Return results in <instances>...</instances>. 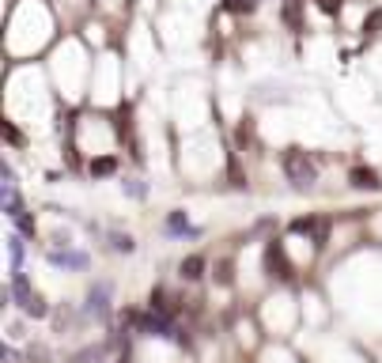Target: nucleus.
Listing matches in <instances>:
<instances>
[{"mask_svg": "<svg viewBox=\"0 0 382 363\" xmlns=\"http://www.w3.org/2000/svg\"><path fill=\"white\" fill-rule=\"evenodd\" d=\"M216 280H219V284H231V261H227V257L216 265Z\"/></svg>", "mask_w": 382, "mask_h": 363, "instance_id": "obj_15", "label": "nucleus"}, {"mask_svg": "<svg viewBox=\"0 0 382 363\" xmlns=\"http://www.w3.org/2000/svg\"><path fill=\"white\" fill-rule=\"evenodd\" d=\"M224 8H227V12H235V15H242V12H254L257 0H224Z\"/></svg>", "mask_w": 382, "mask_h": 363, "instance_id": "obj_12", "label": "nucleus"}, {"mask_svg": "<svg viewBox=\"0 0 382 363\" xmlns=\"http://www.w3.org/2000/svg\"><path fill=\"white\" fill-rule=\"evenodd\" d=\"M265 272H269L273 280H291L295 277V265L288 261V254H284V246L276 239L265 246Z\"/></svg>", "mask_w": 382, "mask_h": 363, "instance_id": "obj_3", "label": "nucleus"}, {"mask_svg": "<svg viewBox=\"0 0 382 363\" xmlns=\"http://www.w3.org/2000/svg\"><path fill=\"white\" fill-rule=\"evenodd\" d=\"M113 171H118V159H113V156L91 159V174H95V178H102V174H113Z\"/></svg>", "mask_w": 382, "mask_h": 363, "instance_id": "obj_9", "label": "nucleus"}, {"mask_svg": "<svg viewBox=\"0 0 382 363\" xmlns=\"http://www.w3.org/2000/svg\"><path fill=\"white\" fill-rule=\"evenodd\" d=\"M113 250H118V254H133V250H136V242L129 239V235H113Z\"/></svg>", "mask_w": 382, "mask_h": 363, "instance_id": "obj_13", "label": "nucleus"}, {"mask_svg": "<svg viewBox=\"0 0 382 363\" xmlns=\"http://www.w3.org/2000/svg\"><path fill=\"white\" fill-rule=\"evenodd\" d=\"M15 223H19V231H23V235H35V220H30L27 212H23V216H19V220H15Z\"/></svg>", "mask_w": 382, "mask_h": 363, "instance_id": "obj_16", "label": "nucleus"}, {"mask_svg": "<svg viewBox=\"0 0 382 363\" xmlns=\"http://www.w3.org/2000/svg\"><path fill=\"white\" fill-rule=\"evenodd\" d=\"M91 356H95V352H80V356L72 360V363H87V360H91Z\"/></svg>", "mask_w": 382, "mask_h": 363, "instance_id": "obj_21", "label": "nucleus"}, {"mask_svg": "<svg viewBox=\"0 0 382 363\" xmlns=\"http://www.w3.org/2000/svg\"><path fill=\"white\" fill-rule=\"evenodd\" d=\"M291 231H295V235H314V242H326V223L322 220H311V216H307V220H291Z\"/></svg>", "mask_w": 382, "mask_h": 363, "instance_id": "obj_5", "label": "nucleus"}, {"mask_svg": "<svg viewBox=\"0 0 382 363\" xmlns=\"http://www.w3.org/2000/svg\"><path fill=\"white\" fill-rule=\"evenodd\" d=\"M352 185H356V189H382L379 174L371 171V167H356V171H352Z\"/></svg>", "mask_w": 382, "mask_h": 363, "instance_id": "obj_7", "label": "nucleus"}, {"mask_svg": "<svg viewBox=\"0 0 382 363\" xmlns=\"http://www.w3.org/2000/svg\"><path fill=\"white\" fill-rule=\"evenodd\" d=\"M318 8H322L326 15H337V12H340V0H318Z\"/></svg>", "mask_w": 382, "mask_h": 363, "instance_id": "obj_18", "label": "nucleus"}, {"mask_svg": "<svg viewBox=\"0 0 382 363\" xmlns=\"http://www.w3.org/2000/svg\"><path fill=\"white\" fill-rule=\"evenodd\" d=\"M121 363H125V360H121Z\"/></svg>", "mask_w": 382, "mask_h": 363, "instance_id": "obj_22", "label": "nucleus"}, {"mask_svg": "<svg viewBox=\"0 0 382 363\" xmlns=\"http://www.w3.org/2000/svg\"><path fill=\"white\" fill-rule=\"evenodd\" d=\"M178 272H182V280H201V277H205V257L190 254L182 265H178Z\"/></svg>", "mask_w": 382, "mask_h": 363, "instance_id": "obj_6", "label": "nucleus"}, {"mask_svg": "<svg viewBox=\"0 0 382 363\" xmlns=\"http://www.w3.org/2000/svg\"><path fill=\"white\" fill-rule=\"evenodd\" d=\"M53 265H64V269H87V254H76V250H69V254H50Z\"/></svg>", "mask_w": 382, "mask_h": 363, "instance_id": "obj_8", "label": "nucleus"}, {"mask_svg": "<svg viewBox=\"0 0 382 363\" xmlns=\"http://www.w3.org/2000/svg\"><path fill=\"white\" fill-rule=\"evenodd\" d=\"M87 314H95V318H107L110 314V284L107 280L87 288Z\"/></svg>", "mask_w": 382, "mask_h": 363, "instance_id": "obj_4", "label": "nucleus"}, {"mask_svg": "<svg viewBox=\"0 0 382 363\" xmlns=\"http://www.w3.org/2000/svg\"><path fill=\"white\" fill-rule=\"evenodd\" d=\"M284 174H288V178L303 189V185H314V178H318V167L311 163V156H307L303 148H288V151H284Z\"/></svg>", "mask_w": 382, "mask_h": 363, "instance_id": "obj_1", "label": "nucleus"}, {"mask_svg": "<svg viewBox=\"0 0 382 363\" xmlns=\"http://www.w3.org/2000/svg\"><path fill=\"white\" fill-rule=\"evenodd\" d=\"M4 136H8V140H12V144H23V136H19V129H15V125H12V121H4Z\"/></svg>", "mask_w": 382, "mask_h": 363, "instance_id": "obj_17", "label": "nucleus"}, {"mask_svg": "<svg viewBox=\"0 0 382 363\" xmlns=\"http://www.w3.org/2000/svg\"><path fill=\"white\" fill-rule=\"evenodd\" d=\"M167 231H170V235H182V231H190L185 212H170V216H167Z\"/></svg>", "mask_w": 382, "mask_h": 363, "instance_id": "obj_11", "label": "nucleus"}, {"mask_svg": "<svg viewBox=\"0 0 382 363\" xmlns=\"http://www.w3.org/2000/svg\"><path fill=\"white\" fill-rule=\"evenodd\" d=\"M125 189L133 193V197H144V185L140 182H125Z\"/></svg>", "mask_w": 382, "mask_h": 363, "instance_id": "obj_20", "label": "nucleus"}, {"mask_svg": "<svg viewBox=\"0 0 382 363\" xmlns=\"http://www.w3.org/2000/svg\"><path fill=\"white\" fill-rule=\"evenodd\" d=\"M284 19H288L291 27H299V12H295V4H288V8H284Z\"/></svg>", "mask_w": 382, "mask_h": 363, "instance_id": "obj_19", "label": "nucleus"}, {"mask_svg": "<svg viewBox=\"0 0 382 363\" xmlns=\"http://www.w3.org/2000/svg\"><path fill=\"white\" fill-rule=\"evenodd\" d=\"M8 250H12V272H23V239L12 235L8 239Z\"/></svg>", "mask_w": 382, "mask_h": 363, "instance_id": "obj_10", "label": "nucleus"}, {"mask_svg": "<svg viewBox=\"0 0 382 363\" xmlns=\"http://www.w3.org/2000/svg\"><path fill=\"white\" fill-rule=\"evenodd\" d=\"M363 30H367V35H375V30H382V8H379V12H371V15H367Z\"/></svg>", "mask_w": 382, "mask_h": 363, "instance_id": "obj_14", "label": "nucleus"}, {"mask_svg": "<svg viewBox=\"0 0 382 363\" xmlns=\"http://www.w3.org/2000/svg\"><path fill=\"white\" fill-rule=\"evenodd\" d=\"M12 299L23 306V314H30V318H46V303L38 299L35 292H30V284H27V277L23 272H12Z\"/></svg>", "mask_w": 382, "mask_h": 363, "instance_id": "obj_2", "label": "nucleus"}]
</instances>
